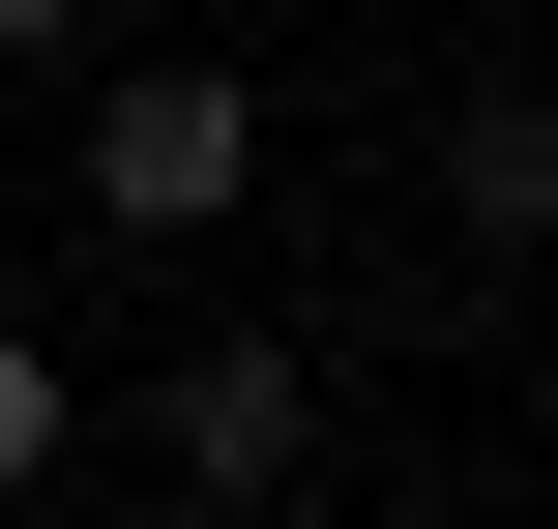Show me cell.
I'll list each match as a JSON object with an SVG mask.
<instances>
[{"instance_id": "cell-1", "label": "cell", "mask_w": 558, "mask_h": 529, "mask_svg": "<svg viewBox=\"0 0 558 529\" xmlns=\"http://www.w3.org/2000/svg\"><path fill=\"white\" fill-rule=\"evenodd\" d=\"M265 206V88L235 59H118L88 88V236H235Z\"/></svg>"}, {"instance_id": "cell-2", "label": "cell", "mask_w": 558, "mask_h": 529, "mask_svg": "<svg viewBox=\"0 0 558 529\" xmlns=\"http://www.w3.org/2000/svg\"><path fill=\"white\" fill-rule=\"evenodd\" d=\"M147 471H177L206 529H265L294 471H324V353H294V324H206V353L147 383Z\"/></svg>"}, {"instance_id": "cell-3", "label": "cell", "mask_w": 558, "mask_h": 529, "mask_svg": "<svg viewBox=\"0 0 558 529\" xmlns=\"http://www.w3.org/2000/svg\"><path fill=\"white\" fill-rule=\"evenodd\" d=\"M441 206H471V236H530V206H558V118H530V88H471V118H441Z\"/></svg>"}, {"instance_id": "cell-4", "label": "cell", "mask_w": 558, "mask_h": 529, "mask_svg": "<svg viewBox=\"0 0 558 529\" xmlns=\"http://www.w3.org/2000/svg\"><path fill=\"white\" fill-rule=\"evenodd\" d=\"M59 471H88V383H59L29 324H0V501H59Z\"/></svg>"}, {"instance_id": "cell-5", "label": "cell", "mask_w": 558, "mask_h": 529, "mask_svg": "<svg viewBox=\"0 0 558 529\" xmlns=\"http://www.w3.org/2000/svg\"><path fill=\"white\" fill-rule=\"evenodd\" d=\"M29 59H88V0H0V88H29Z\"/></svg>"}]
</instances>
